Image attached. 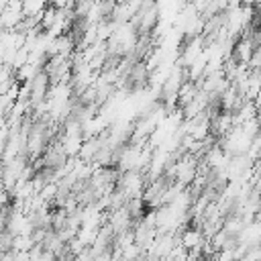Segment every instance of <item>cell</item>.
Segmentation results:
<instances>
[{
    "label": "cell",
    "instance_id": "obj_1",
    "mask_svg": "<svg viewBox=\"0 0 261 261\" xmlns=\"http://www.w3.org/2000/svg\"><path fill=\"white\" fill-rule=\"evenodd\" d=\"M118 190L126 196V200L130 198H141L143 190H145V173L141 171H124L118 179Z\"/></svg>",
    "mask_w": 261,
    "mask_h": 261
},
{
    "label": "cell",
    "instance_id": "obj_2",
    "mask_svg": "<svg viewBox=\"0 0 261 261\" xmlns=\"http://www.w3.org/2000/svg\"><path fill=\"white\" fill-rule=\"evenodd\" d=\"M22 18H24V14H22V2L20 0H8L6 6L0 12V27L6 29V31H14Z\"/></svg>",
    "mask_w": 261,
    "mask_h": 261
},
{
    "label": "cell",
    "instance_id": "obj_3",
    "mask_svg": "<svg viewBox=\"0 0 261 261\" xmlns=\"http://www.w3.org/2000/svg\"><path fill=\"white\" fill-rule=\"evenodd\" d=\"M255 49H257V45H255V41H253V35H251V33H245V35H241V39L232 45V53H230V57H232L237 63L247 65V63L251 61Z\"/></svg>",
    "mask_w": 261,
    "mask_h": 261
},
{
    "label": "cell",
    "instance_id": "obj_4",
    "mask_svg": "<svg viewBox=\"0 0 261 261\" xmlns=\"http://www.w3.org/2000/svg\"><path fill=\"white\" fill-rule=\"evenodd\" d=\"M47 6L49 0H22V14L24 18H41Z\"/></svg>",
    "mask_w": 261,
    "mask_h": 261
},
{
    "label": "cell",
    "instance_id": "obj_5",
    "mask_svg": "<svg viewBox=\"0 0 261 261\" xmlns=\"http://www.w3.org/2000/svg\"><path fill=\"white\" fill-rule=\"evenodd\" d=\"M257 120H259V124H261V106L257 108Z\"/></svg>",
    "mask_w": 261,
    "mask_h": 261
},
{
    "label": "cell",
    "instance_id": "obj_6",
    "mask_svg": "<svg viewBox=\"0 0 261 261\" xmlns=\"http://www.w3.org/2000/svg\"><path fill=\"white\" fill-rule=\"evenodd\" d=\"M259 247H261V243H259Z\"/></svg>",
    "mask_w": 261,
    "mask_h": 261
}]
</instances>
